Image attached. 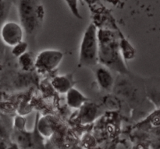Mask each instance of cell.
I'll return each mask as SVG.
<instances>
[{
  "instance_id": "obj_10",
  "label": "cell",
  "mask_w": 160,
  "mask_h": 149,
  "mask_svg": "<svg viewBox=\"0 0 160 149\" xmlns=\"http://www.w3.org/2000/svg\"><path fill=\"white\" fill-rule=\"evenodd\" d=\"M51 85L56 92L63 95L73 87V82L71 77L68 75H59L52 80Z\"/></svg>"
},
{
  "instance_id": "obj_5",
  "label": "cell",
  "mask_w": 160,
  "mask_h": 149,
  "mask_svg": "<svg viewBox=\"0 0 160 149\" xmlns=\"http://www.w3.org/2000/svg\"><path fill=\"white\" fill-rule=\"evenodd\" d=\"M63 59V53L59 50L46 49L34 59V68L41 73L51 72L57 68Z\"/></svg>"
},
{
  "instance_id": "obj_7",
  "label": "cell",
  "mask_w": 160,
  "mask_h": 149,
  "mask_svg": "<svg viewBox=\"0 0 160 149\" xmlns=\"http://www.w3.org/2000/svg\"><path fill=\"white\" fill-rule=\"evenodd\" d=\"M94 67L95 79L100 88L105 92H112L115 84V78L111 70L102 64H97Z\"/></svg>"
},
{
  "instance_id": "obj_18",
  "label": "cell",
  "mask_w": 160,
  "mask_h": 149,
  "mask_svg": "<svg viewBox=\"0 0 160 149\" xmlns=\"http://www.w3.org/2000/svg\"><path fill=\"white\" fill-rule=\"evenodd\" d=\"M3 53H4V45L2 43L1 40H0V58L3 56Z\"/></svg>"
},
{
  "instance_id": "obj_11",
  "label": "cell",
  "mask_w": 160,
  "mask_h": 149,
  "mask_svg": "<svg viewBox=\"0 0 160 149\" xmlns=\"http://www.w3.org/2000/svg\"><path fill=\"white\" fill-rule=\"evenodd\" d=\"M145 93L147 96L149 97L152 100H156L159 104V81H155L152 79V81H145Z\"/></svg>"
},
{
  "instance_id": "obj_3",
  "label": "cell",
  "mask_w": 160,
  "mask_h": 149,
  "mask_svg": "<svg viewBox=\"0 0 160 149\" xmlns=\"http://www.w3.org/2000/svg\"><path fill=\"white\" fill-rule=\"evenodd\" d=\"M79 62L81 66L87 67H94L98 64V31L94 23L88 26L81 39Z\"/></svg>"
},
{
  "instance_id": "obj_15",
  "label": "cell",
  "mask_w": 160,
  "mask_h": 149,
  "mask_svg": "<svg viewBox=\"0 0 160 149\" xmlns=\"http://www.w3.org/2000/svg\"><path fill=\"white\" fill-rule=\"evenodd\" d=\"M120 48L121 51V56L123 59H131L134 57V51L130 44L126 42L125 44H120Z\"/></svg>"
},
{
  "instance_id": "obj_19",
  "label": "cell",
  "mask_w": 160,
  "mask_h": 149,
  "mask_svg": "<svg viewBox=\"0 0 160 149\" xmlns=\"http://www.w3.org/2000/svg\"><path fill=\"white\" fill-rule=\"evenodd\" d=\"M0 149H6V145L4 142V139L0 138Z\"/></svg>"
},
{
  "instance_id": "obj_14",
  "label": "cell",
  "mask_w": 160,
  "mask_h": 149,
  "mask_svg": "<svg viewBox=\"0 0 160 149\" xmlns=\"http://www.w3.org/2000/svg\"><path fill=\"white\" fill-rule=\"evenodd\" d=\"M9 6L6 0H0V27L6 22L9 14Z\"/></svg>"
},
{
  "instance_id": "obj_13",
  "label": "cell",
  "mask_w": 160,
  "mask_h": 149,
  "mask_svg": "<svg viewBox=\"0 0 160 149\" xmlns=\"http://www.w3.org/2000/svg\"><path fill=\"white\" fill-rule=\"evenodd\" d=\"M28 44L26 42L22 41L19 44L16 45L15 46L12 47V55L16 58H19L22 55L24 54L25 52H28Z\"/></svg>"
},
{
  "instance_id": "obj_16",
  "label": "cell",
  "mask_w": 160,
  "mask_h": 149,
  "mask_svg": "<svg viewBox=\"0 0 160 149\" xmlns=\"http://www.w3.org/2000/svg\"><path fill=\"white\" fill-rule=\"evenodd\" d=\"M66 3L68 6L69 9L71 11L72 14L78 19H82L79 9H78V0H65Z\"/></svg>"
},
{
  "instance_id": "obj_9",
  "label": "cell",
  "mask_w": 160,
  "mask_h": 149,
  "mask_svg": "<svg viewBox=\"0 0 160 149\" xmlns=\"http://www.w3.org/2000/svg\"><path fill=\"white\" fill-rule=\"evenodd\" d=\"M66 95H67V106L72 109H80L83 105L88 102L87 97L75 87L70 89Z\"/></svg>"
},
{
  "instance_id": "obj_2",
  "label": "cell",
  "mask_w": 160,
  "mask_h": 149,
  "mask_svg": "<svg viewBox=\"0 0 160 149\" xmlns=\"http://www.w3.org/2000/svg\"><path fill=\"white\" fill-rule=\"evenodd\" d=\"M44 8L37 0H20L18 16L27 35H32L38 31L44 17Z\"/></svg>"
},
{
  "instance_id": "obj_6",
  "label": "cell",
  "mask_w": 160,
  "mask_h": 149,
  "mask_svg": "<svg viewBox=\"0 0 160 149\" xmlns=\"http://www.w3.org/2000/svg\"><path fill=\"white\" fill-rule=\"evenodd\" d=\"M23 34L21 25L15 21H6L0 27V40L3 45L9 47L21 42Z\"/></svg>"
},
{
  "instance_id": "obj_4",
  "label": "cell",
  "mask_w": 160,
  "mask_h": 149,
  "mask_svg": "<svg viewBox=\"0 0 160 149\" xmlns=\"http://www.w3.org/2000/svg\"><path fill=\"white\" fill-rule=\"evenodd\" d=\"M127 75H121L118 79L115 80L113 91L125 101L130 103H138L141 98L143 99L145 95V87L139 88L141 87L134 84L133 80L127 78Z\"/></svg>"
},
{
  "instance_id": "obj_1",
  "label": "cell",
  "mask_w": 160,
  "mask_h": 149,
  "mask_svg": "<svg viewBox=\"0 0 160 149\" xmlns=\"http://www.w3.org/2000/svg\"><path fill=\"white\" fill-rule=\"evenodd\" d=\"M98 62L121 75L129 74L120 53V44L112 32L98 31Z\"/></svg>"
},
{
  "instance_id": "obj_17",
  "label": "cell",
  "mask_w": 160,
  "mask_h": 149,
  "mask_svg": "<svg viewBox=\"0 0 160 149\" xmlns=\"http://www.w3.org/2000/svg\"><path fill=\"white\" fill-rule=\"evenodd\" d=\"M8 137V131L4 123L0 120V138L5 139Z\"/></svg>"
},
{
  "instance_id": "obj_12",
  "label": "cell",
  "mask_w": 160,
  "mask_h": 149,
  "mask_svg": "<svg viewBox=\"0 0 160 149\" xmlns=\"http://www.w3.org/2000/svg\"><path fill=\"white\" fill-rule=\"evenodd\" d=\"M34 59L35 58H34L31 52H25L24 54L18 58L19 65H20V68L23 71L27 72L32 70L33 68H34Z\"/></svg>"
},
{
  "instance_id": "obj_8",
  "label": "cell",
  "mask_w": 160,
  "mask_h": 149,
  "mask_svg": "<svg viewBox=\"0 0 160 149\" xmlns=\"http://www.w3.org/2000/svg\"><path fill=\"white\" fill-rule=\"evenodd\" d=\"M79 109L80 112L78 117L81 123L84 124L92 123L98 117V106L94 103H90L88 102L85 104L83 105Z\"/></svg>"
}]
</instances>
